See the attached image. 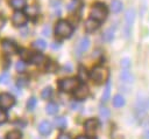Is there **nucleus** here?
<instances>
[{
	"label": "nucleus",
	"instance_id": "nucleus-1",
	"mask_svg": "<svg viewBox=\"0 0 149 139\" xmlns=\"http://www.w3.org/2000/svg\"><path fill=\"white\" fill-rule=\"evenodd\" d=\"M108 75H109L108 70H107L105 67H102V65H97V67H94V68L91 70V74H90L91 78H92L97 84H102V83L107 82Z\"/></svg>",
	"mask_w": 149,
	"mask_h": 139
},
{
	"label": "nucleus",
	"instance_id": "nucleus-2",
	"mask_svg": "<svg viewBox=\"0 0 149 139\" xmlns=\"http://www.w3.org/2000/svg\"><path fill=\"white\" fill-rule=\"evenodd\" d=\"M90 15H91L92 19H94V20L101 22V21H104V20L106 19V16H107V8H106V6L102 5V4H97V5H94V6L91 8Z\"/></svg>",
	"mask_w": 149,
	"mask_h": 139
},
{
	"label": "nucleus",
	"instance_id": "nucleus-3",
	"mask_svg": "<svg viewBox=\"0 0 149 139\" xmlns=\"http://www.w3.org/2000/svg\"><path fill=\"white\" fill-rule=\"evenodd\" d=\"M72 30H73L72 26L65 20L58 21L57 25H56V28H55L56 35H58L61 37H69L72 34Z\"/></svg>",
	"mask_w": 149,
	"mask_h": 139
},
{
	"label": "nucleus",
	"instance_id": "nucleus-4",
	"mask_svg": "<svg viewBox=\"0 0 149 139\" xmlns=\"http://www.w3.org/2000/svg\"><path fill=\"white\" fill-rule=\"evenodd\" d=\"M79 85V79L77 78H65L58 83V86L63 92H71L76 90Z\"/></svg>",
	"mask_w": 149,
	"mask_h": 139
},
{
	"label": "nucleus",
	"instance_id": "nucleus-5",
	"mask_svg": "<svg viewBox=\"0 0 149 139\" xmlns=\"http://www.w3.org/2000/svg\"><path fill=\"white\" fill-rule=\"evenodd\" d=\"M134 20H135V9L129 8L126 12V15H125V27H123L125 37H129L130 32H132V26L134 23Z\"/></svg>",
	"mask_w": 149,
	"mask_h": 139
},
{
	"label": "nucleus",
	"instance_id": "nucleus-6",
	"mask_svg": "<svg viewBox=\"0 0 149 139\" xmlns=\"http://www.w3.org/2000/svg\"><path fill=\"white\" fill-rule=\"evenodd\" d=\"M99 127V123L97 119L94 118H91V119H87L84 124V130H85V133L88 135V137H93L97 132Z\"/></svg>",
	"mask_w": 149,
	"mask_h": 139
},
{
	"label": "nucleus",
	"instance_id": "nucleus-7",
	"mask_svg": "<svg viewBox=\"0 0 149 139\" xmlns=\"http://www.w3.org/2000/svg\"><path fill=\"white\" fill-rule=\"evenodd\" d=\"M15 99L10 93H1L0 95V107L1 109H9L14 105Z\"/></svg>",
	"mask_w": 149,
	"mask_h": 139
},
{
	"label": "nucleus",
	"instance_id": "nucleus-8",
	"mask_svg": "<svg viewBox=\"0 0 149 139\" xmlns=\"http://www.w3.org/2000/svg\"><path fill=\"white\" fill-rule=\"evenodd\" d=\"M90 47V39L84 36L79 40L77 47H76V53H77V56H80L83 53H85Z\"/></svg>",
	"mask_w": 149,
	"mask_h": 139
},
{
	"label": "nucleus",
	"instance_id": "nucleus-9",
	"mask_svg": "<svg viewBox=\"0 0 149 139\" xmlns=\"http://www.w3.org/2000/svg\"><path fill=\"white\" fill-rule=\"evenodd\" d=\"M1 48H2L3 53L7 54V55H12V54H15L17 51L16 44L13 41H9V40H3L2 44H1Z\"/></svg>",
	"mask_w": 149,
	"mask_h": 139
},
{
	"label": "nucleus",
	"instance_id": "nucleus-10",
	"mask_svg": "<svg viewBox=\"0 0 149 139\" xmlns=\"http://www.w3.org/2000/svg\"><path fill=\"white\" fill-rule=\"evenodd\" d=\"M12 21L13 23L16 26V27H20V26H23L26 22H27V15L20 11H16L13 16H12Z\"/></svg>",
	"mask_w": 149,
	"mask_h": 139
},
{
	"label": "nucleus",
	"instance_id": "nucleus-11",
	"mask_svg": "<svg viewBox=\"0 0 149 139\" xmlns=\"http://www.w3.org/2000/svg\"><path fill=\"white\" fill-rule=\"evenodd\" d=\"M87 96H88V89H87V86H85V85H79V86L76 89V91H74V98H76V99L83 100V99H85Z\"/></svg>",
	"mask_w": 149,
	"mask_h": 139
},
{
	"label": "nucleus",
	"instance_id": "nucleus-12",
	"mask_svg": "<svg viewBox=\"0 0 149 139\" xmlns=\"http://www.w3.org/2000/svg\"><path fill=\"white\" fill-rule=\"evenodd\" d=\"M51 130H52V126H51V124H50L48 120H43V121H41L40 125H38V131H40V133L43 134V135H48V134L51 132Z\"/></svg>",
	"mask_w": 149,
	"mask_h": 139
},
{
	"label": "nucleus",
	"instance_id": "nucleus-13",
	"mask_svg": "<svg viewBox=\"0 0 149 139\" xmlns=\"http://www.w3.org/2000/svg\"><path fill=\"white\" fill-rule=\"evenodd\" d=\"M98 27H99V21H97L92 18L86 20V22H85V30L86 32H94Z\"/></svg>",
	"mask_w": 149,
	"mask_h": 139
},
{
	"label": "nucleus",
	"instance_id": "nucleus-14",
	"mask_svg": "<svg viewBox=\"0 0 149 139\" xmlns=\"http://www.w3.org/2000/svg\"><path fill=\"white\" fill-rule=\"evenodd\" d=\"M120 79H121L123 83H133L134 77H133V75L130 74V71H128L127 69H125V70H122V71L120 72Z\"/></svg>",
	"mask_w": 149,
	"mask_h": 139
},
{
	"label": "nucleus",
	"instance_id": "nucleus-15",
	"mask_svg": "<svg viewBox=\"0 0 149 139\" xmlns=\"http://www.w3.org/2000/svg\"><path fill=\"white\" fill-rule=\"evenodd\" d=\"M114 33H115V28L113 27H109L108 29H106L102 34V40L106 41V42H111L114 37Z\"/></svg>",
	"mask_w": 149,
	"mask_h": 139
},
{
	"label": "nucleus",
	"instance_id": "nucleus-16",
	"mask_svg": "<svg viewBox=\"0 0 149 139\" xmlns=\"http://www.w3.org/2000/svg\"><path fill=\"white\" fill-rule=\"evenodd\" d=\"M9 5H10L14 9L20 11V9H22V8L26 6V0H10V1H9Z\"/></svg>",
	"mask_w": 149,
	"mask_h": 139
},
{
	"label": "nucleus",
	"instance_id": "nucleus-17",
	"mask_svg": "<svg viewBox=\"0 0 149 139\" xmlns=\"http://www.w3.org/2000/svg\"><path fill=\"white\" fill-rule=\"evenodd\" d=\"M122 7H123V5H122L121 1H119V0H113V1L111 2V11H112L113 13H119V12H121V11H122Z\"/></svg>",
	"mask_w": 149,
	"mask_h": 139
},
{
	"label": "nucleus",
	"instance_id": "nucleus-18",
	"mask_svg": "<svg viewBox=\"0 0 149 139\" xmlns=\"http://www.w3.org/2000/svg\"><path fill=\"white\" fill-rule=\"evenodd\" d=\"M125 105V98L121 95H115L113 98V106L114 107H121Z\"/></svg>",
	"mask_w": 149,
	"mask_h": 139
},
{
	"label": "nucleus",
	"instance_id": "nucleus-19",
	"mask_svg": "<svg viewBox=\"0 0 149 139\" xmlns=\"http://www.w3.org/2000/svg\"><path fill=\"white\" fill-rule=\"evenodd\" d=\"M109 95H111V82H106V88L102 92V96H101V100L102 102H107L108 98H109Z\"/></svg>",
	"mask_w": 149,
	"mask_h": 139
},
{
	"label": "nucleus",
	"instance_id": "nucleus-20",
	"mask_svg": "<svg viewBox=\"0 0 149 139\" xmlns=\"http://www.w3.org/2000/svg\"><path fill=\"white\" fill-rule=\"evenodd\" d=\"M55 125L57 128H64L66 126V118L63 116L55 118Z\"/></svg>",
	"mask_w": 149,
	"mask_h": 139
},
{
	"label": "nucleus",
	"instance_id": "nucleus-21",
	"mask_svg": "<svg viewBox=\"0 0 149 139\" xmlns=\"http://www.w3.org/2000/svg\"><path fill=\"white\" fill-rule=\"evenodd\" d=\"M43 61H44V57H43V55L40 54V53L33 54V56H31V58H30V62L34 63V64H41Z\"/></svg>",
	"mask_w": 149,
	"mask_h": 139
},
{
	"label": "nucleus",
	"instance_id": "nucleus-22",
	"mask_svg": "<svg viewBox=\"0 0 149 139\" xmlns=\"http://www.w3.org/2000/svg\"><path fill=\"white\" fill-rule=\"evenodd\" d=\"M33 47H34L35 49H37V50H43V49H45V47H47V43H45V41H44V40H42V39H38V40L34 41V43H33Z\"/></svg>",
	"mask_w": 149,
	"mask_h": 139
},
{
	"label": "nucleus",
	"instance_id": "nucleus-23",
	"mask_svg": "<svg viewBox=\"0 0 149 139\" xmlns=\"http://www.w3.org/2000/svg\"><path fill=\"white\" fill-rule=\"evenodd\" d=\"M45 110H47V113L48 114H55L58 111V105L55 104V103H49L47 105V109Z\"/></svg>",
	"mask_w": 149,
	"mask_h": 139
},
{
	"label": "nucleus",
	"instance_id": "nucleus-24",
	"mask_svg": "<svg viewBox=\"0 0 149 139\" xmlns=\"http://www.w3.org/2000/svg\"><path fill=\"white\" fill-rule=\"evenodd\" d=\"M109 110L107 109V107H100V110H99V116H100V118L102 119V120H107L108 118H109Z\"/></svg>",
	"mask_w": 149,
	"mask_h": 139
},
{
	"label": "nucleus",
	"instance_id": "nucleus-25",
	"mask_svg": "<svg viewBox=\"0 0 149 139\" xmlns=\"http://www.w3.org/2000/svg\"><path fill=\"white\" fill-rule=\"evenodd\" d=\"M20 56H21V58H22L23 61H30V58H31V56H33V53H30V51L27 50V49H22L21 53H20Z\"/></svg>",
	"mask_w": 149,
	"mask_h": 139
},
{
	"label": "nucleus",
	"instance_id": "nucleus-26",
	"mask_svg": "<svg viewBox=\"0 0 149 139\" xmlns=\"http://www.w3.org/2000/svg\"><path fill=\"white\" fill-rule=\"evenodd\" d=\"M6 139H21V133L19 131H16V130L15 131H12V132H9L7 134Z\"/></svg>",
	"mask_w": 149,
	"mask_h": 139
},
{
	"label": "nucleus",
	"instance_id": "nucleus-27",
	"mask_svg": "<svg viewBox=\"0 0 149 139\" xmlns=\"http://www.w3.org/2000/svg\"><path fill=\"white\" fill-rule=\"evenodd\" d=\"M27 13H28L30 16H35V15H37V13H38V8H37V6H35V5L29 6V7L27 8Z\"/></svg>",
	"mask_w": 149,
	"mask_h": 139
},
{
	"label": "nucleus",
	"instance_id": "nucleus-28",
	"mask_svg": "<svg viewBox=\"0 0 149 139\" xmlns=\"http://www.w3.org/2000/svg\"><path fill=\"white\" fill-rule=\"evenodd\" d=\"M51 93H52V90H51V88H45L43 91H42V98L43 99H49L50 98V96H51Z\"/></svg>",
	"mask_w": 149,
	"mask_h": 139
},
{
	"label": "nucleus",
	"instance_id": "nucleus-29",
	"mask_svg": "<svg viewBox=\"0 0 149 139\" xmlns=\"http://www.w3.org/2000/svg\"><path fill=\"white\" fill-rule=\"evenodd\" d=\"M35 105H36V98H35V97L29 98V100L27 102V107H28V110H30V111L34 110Z\"/></svg>",
	"mask_w": 149,
	"mask_h": 139
},
{
	"label": "nucleus",
	"instance_id": "nucleus-30",
	"mask_svg": "<svg viewBox=\"0 0 149 139\" xmlns=\"http://www.w3.org/2000/svg\"><path fill=\"white\" fill-rule=\"evenodd\" d=\"M15 69H16V71H19V72L24 71V69H26L24 62H23V61H19V62L16 63V65H15Z\"/></svg>",
	"mask_w": 149,
	"mask_h": 139
},
{
	"label": "nucleus",
	"instance_id": "nucleus-31",
	"mask_svg": "<svg viewBox=\"0 0 149 139\" xmlns=\"http://www.w3.org/2000/svg\"><path fill=\"white\" fill-rule=\"evenodd\" d=\"M78 0H72V1H70L69 4H68V11H73V9H76L77 8V6H78Z\"/></svg>",
	"mask_w": 149,
	"mask_h": 139
},
{
	"label": "nucleus",
	"instance_id": "nucleus-32",
	"mask_svg": "<svg viewBox=\"0 0 149 139\" xmlns=\"http://www.w3.org/2000/svg\"><path fill=\"white\" fill-rule=\"evenodd\" d=\"M79 78L81 79V82L86 81V78H87V75H86V70H85L83 67H80V68H79Z\"/></svg>",
	"mask_w": 149,
	"mask_h": 139
},
{
	"label": "nucleus",
	"instance_id": "nucleus-33",
	"mask_svg": "<svg viewBox=\"0 0 149 139\" xmlns=\"http://www.w3.org/2000/svg\"><path fill=\"white\" fill-rule=\"evenodd\" d=\"M6 120H7V113L5 112V109L0 107V124L5 123Z\"/></svg>",
	"mask_w": 149,
	"mask_h": 139
},
{
	"label": "nucleus",
	"instance_id": "nucleus-34",
	"mask_svg": "<svg viewBox=\"0 0 149 139\" xmlns=\"http://www.w3.org/2000/svg\"><path fill=\"white\" fill-rule=\"evenodd\" d=\"M47 70H48V71H50V72H54V71L56 70V64H55L52 61H48Z\"/></svg>",
	"mask_w": 149,
	"mask_h": 139
},
{
	"label": "nucleus",
	"instance_id": "nucleus-35",
	"mask_svg": "<svg viewBox=\"0 0 149 139\" xmlns=\"http://www.w3.org/2000/svg\"><path fill=\"white\" fill-rule=\"evenodd\" d=\"M9 74L7 72V71H5L2 75H1V77H0V81L2 82V83H5V84H7L8 83V81H9Z\"/></svg>",
	"mask_w": 149,
	"mask_h": 139
},
{
	"label": "nucleus",
	"instance_id": "nucleus-36",
	"mask_svg": "<svg viewBox=\"0 0 149 139\" xmlns=\"http://www.w3.org/2000/svg\"><path fill=\"white\" fill-rule=\"evenodd\" d=\"M129 65H130V60L129 58H123V60H121V67L122 68H125V69H127V68H129Z\"/></svg>",
	"mask_w": 149,
	"mask_h": 139
},
{
	"label": "nucleus",
	"instance_id": "nucleus-37",
	"mask_svg": "<svg viewBox=\"0 0 149 139\" xmlns=\"http://www.w3.org/2000/svg\"><path fill=\"white\" fill-rule=\"evenodd\" d=\"M143 135L144 139H149V121L144 125V131H143Z\"/></svg>",
	"mask_w": 149,
	"mask_h": 139
},
{
	"label": "nucleus",
	"instance_id": "nucleus-38",
	"mask_svg": "<svg viewBox=\"0 0 149 139\" xmlns=\"http://www.w3.org/2000/svg\"><path fill=\"white\" fill-rule=\"evenodd\" d=\"M50 27L49 26H45L44 28H43V30H42V34L44 35V36H50Z\"/></svg>",
	"mask_w": 149,
	"mask_h": 139
},
{
	"label": "nucleus",
	"instance_id": "nucleus-39",
	"mask_svg": "<svg viewBox=\"0 0 149 139\" xmlns=\"http://www.w3.org/2000/svg\"><path fill=\"white\" fill-rule=\"evenodd\" d=\"M57 139H71V137L69 134H66V133H61Z\"/></svg>",
	"mask_w": 149,
	"mask_h": 139
},
{
	"label": "nucleus",
	"instance_id": "nucleus-40",
	"mask_svg": "<svg viewBox=\"0 0 149 139\" xmlns=\"http://www.w3.org/2000/svg\"><path fill=\"white\" fill-rule=\"evenodd\" d=\"M3 25H5V19L0 15V30H1V28L3 27Z\"/></svg>",
	"mask_w": 149,
	"mask_h": 139
},
{
	"label": "nucleus",
	"instance_id": "nucleus-41",
	"mask_svg": "<svg viewBox=\"0 0 149 139\" xmlns=\"http://www.w3.org/2000/svg\"><path fill=\"white\" fill-rule=\"evenodd\" d=\"M64 69H65V70H66V69H68V70H69V72H70V71H71V69H72V68H71V65H70V64H68V65H65V67H64Z\"/></svg>",
	"mask_w": 149,
	"mask_h": 139
},
{
	"label": "nucleus",
	"instance_id": "nucleus-42",
	"mask_svg": "<svg viewBox=\"0 0 149 139\" xmlns=\"http://www.w3.org/2000/svg\"><path fill=\"white\" fill-rule=\"evenodd\" d=\"M77 139H88L87 137H84V135H80V137H78Z\"/></svg>",
	"mask_w": 149,
	"mask_h": 139
}]
</instances>
